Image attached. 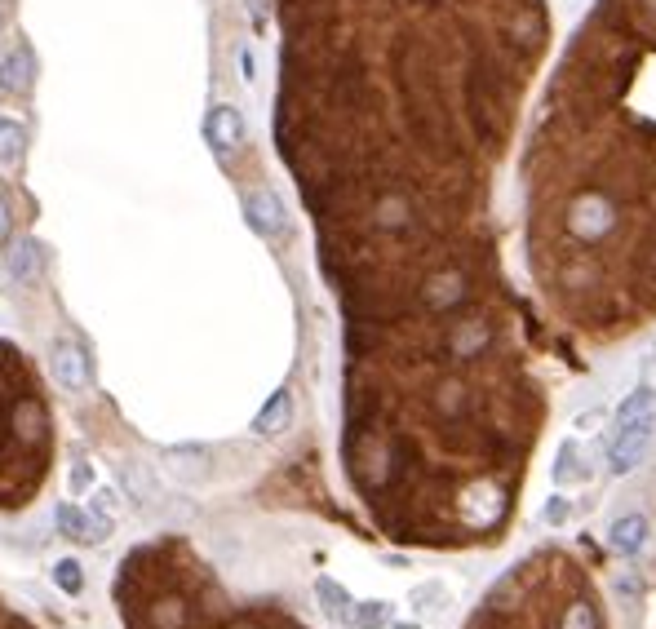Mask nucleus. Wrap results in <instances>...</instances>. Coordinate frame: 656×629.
Instances as JSON below:
<instances>
[{
    "label": "nucleus",
    "mask_w": 656,
    "mask_h": 629,
    "mask_svg": "<svg viewBox=\"0 0 656 629\" xmlns=\"http://www.w3.org/2000/svg\"><path fill=\"white\" fill-rule=\"evenodd\" d=\"M0 629H45V625H36L23 607H14V598L0 590Z\"/></svg>",
    "instance_id": "nucleus-13"
},
{
    "label": "nucleus",
    "mask_w": 656,
    "mask_h": 629,
    "mask_svg": "<svg viewBox=\"0 0 656 629\" xmlns=\"http://www.w3.org/2000/svg\"><path fill=\"white\" fill-rule=\"evenodd\" d=\"M656 435V386L639 381L630 395L612 412V435H608V470L612 474H630L648 457Z\"/></svg>",
    "instance_id": "nucleus-4"
},
{
    "label": "nucleus",
    "mask_w": 656,
    "mask_h": 629,
    "mask_svg": "<svg viewBox=\"0 0 656 629\" xmlns=\"http://www.w3.org/2000/svg\"><path fill=\"white\" fill-rule=\"evenodd\" d=\"M399 629H417V625H399Z\"/></svg>",
    "instance_id": "nucleus-21"
},
{
    "label": "nucleus",
    "mask_w": 656,
    "mask_h": 629,
    "mask_svg": "<svg viewBox=\"0 0 656 629\" xmlns=\"http://www.w3.org/2000/svg\"><path fill=\"white\" fill-rule=\"evenodd\" d=\"M32 257H36L32 244H14V253H9V262H14V271H18V275H27V271H32Z\"/></svg>",
    "instance_id": "nucleus-17"
},
{
    "label": "nucleus",
    "mask_w": 656,
    "mask_h": 629,
    "mask_svg": "<svg viewBox=\"0 0 656 629\" xmlns=\"http://www.w3.org/2000/svg\"><path fill=\"white\" fill-rule=\"evenodd\" d=\"M58 377L67 381V386H80V381H85V359L76 355V350H58Z\"/></svg>",
    "instance_id": "nucleus-14"
},
{
    "label": "nucleus",
    "mask_w": 656,
    "mask_h": 629,
    "mask_svg": "<svg viewBox=\"0 0 656 629\" xmlns=\"http://www.w3.org/2000/svg\"><path fill=\"white\" fill-rule=\"evenodd\" d=\"M32 89H36V54L27 40H14V45L0 54V94L27 98Z\"/></svg>",
    "instance_id": "nucleus-5"
},
{
    "label": "nucleus",
    "mask_w": 656,
    "mask_h": 629,
    "mask_svg": "<svg viewBox=\"0 0 656 629\" xmlns=\"http://www.w3.org/2000/svg\"><path fill=\"white\" fill-rule=\"evenodd\" d=\"M320 598H324V603H328V612H351V598H346V590H342V585H333V581H320Z\"/></svg>",
    "instance_id": "nucleus-16"
},
{
    "label": "nucleus",
    "mask_w": 656,
    "mask_h": 629,
    "mask_svg": "<svg viewBox=\"0 0 656 629\" xmlns=\"http://www.w3.org/2000/svg\"><path fill=\"white\" fill-rule=\"evenodd\" d=\"M27 156V129L14 116H0V164H23Z\"/></svg>",
    "instance_id": "nucleus-10"
},
{
    "label": "nucleus",
    "mask_w": 656,
    "mask_h": 629,
    "mask_svg": "<svg viewBox=\"0 0 656 629\" xmlns=\"http://www.w3.org/2000/svg\"><path fill=\"white\" fill-rule=\"evenodd\" d=\"M54 470V412L32 359L0 342V510H27Z\"/></svg>",
    "instance_id": "nucleus-3"
},
{
    "label": "nucleus",
    "mask_w": 656,
    "mask_h": 629,
    "mask_svg": "<svg viewBox=\"0 0 656 629\" xmlns=\"http://www.w3.org/2000/svg\"><path fill=\"white\" fill-rule=\"evenodd\" d=\"M594 479V457L590 448H581V439H563L555 452V483L559 488H572V483Z\"/></svg>",
    "instance_id": "nucleus-8"
},
{
    "label": "nucleus",
    "mask_w": 656,
    "mask_h": 629,
    "mask_svg": "<svg viewBox=\"0 0 656 629\" xmlns=\"http://www.w3.org/2000/svg\"><path fill=\"white\" fill-rule=\"evenodd\" d=\"M346 625H355V629H382V625H391V603H351Z\"/></svg>",
    "instance_id": "nucleus-11"
},
{
    "label": "nucleus",
    "mask_w": 656,
    "mask_h": 629,
    "mask_svg": "<svg viewBox=\"0 0 656 629\" xmlns=\"http://www.w3.org/2000/svg\"><path fill=\"white\" fill-rule=\"evenodd\" d=\"M244 218H249V226L258 235H266V240H275V235L289 231V213H284V200L275 195L271 187H258L244 195Z\"/></svg>",
    "instance_id": "nucleus-6"
},
{
    "label": "nucleus",
    "mask_w": 656,
    "mask_h": 629,
    "mask_svg": "<svg viewBox=\"0 0 656 629\" xmlns=\"http://www.w3.org/2000/svg\"><path fill=\"white\" fill-rule=\"evenodd\" d=\"M461 629H612L590 563L546 545L515 563Z\"/></svg>",
    "instance_id": "nucleus-2"
},
{
    "label": "nucleus",
    "mask_w": 656,
    "mask_h": 629,
    "mask_svg": "<svg viewBox=\"0 0 656 629\" xmlns=\"http://www.w3.org/2000/svg\"><path fill=\"white\" fill-rule=\"evenodd\" d=\"M204 138H209V147L218 151V156L240 151L244 147V116H240V107L218 102V107L209 111V120H204Z\"/></svg>",
    "instance_id": "nucleus-7"
},
{
    "label": "nucleus",
    "mask_w": 656,
    "mask_h": 629,
    "mask_svg": "<svg viewBox=\"0 0 656 629\" xmlns=\"http://www.w3.org/2000/svg\"><path fill=\"white\" fill-rule=\"evenodd\" d=\"M240 71H244V80H253V54H249V49L240 54Z\"/></svg>",
    "instance_id": "nucleus-20"
},
{
    "label": "nucleus",
    "mask_w": 656,
    "mask_h": 629,
    "mask_svg": "<svg viewBox=\"0 0 656 629\" xmlns=\"http://www.w3.org/2000/svg\"><path fill=\"white\" fill-rule=\"evenodd\" d=\"M608 541L617 554H639L643 541H648V519H643V514H621L608 528Z\"/></svg>",
    "instance_id": "nucleus-9"
},
{
    "label": "nucleus",
    "mask_w": 656,
    "mask_h": 629,
    "mask_svg": "<svg viewBox=\"0 0 656 629\" xmlns=\"http://www.w3.org/2000/svg\"><path fill=\"white\" fill-rule=\"evenodd\" d=\"M289 412H293V404H289V395H275L271 404H266L262 412H258V421H253V430H262V435H275V430H284L289 426Z\"/></svg>",
    "instance_id": "nucleus-12"
},
{
    "label": "nucleus",
    "mask_w": 656,
    "mask_h": 629,
    "mask_svg": "<svg viewBox=\"0 0 656 629\" xmlns=\"http://www.w3.org/2000/svg\"><path fill=\"white\" fill-rule=\"evenodd\" d=\"M541 519H546L550 528H563V523L572 519V501L563 497V492H555V497H550L546 505H541Z\"/></svg>",
    "instance_id": "nucleus-15"
},
{
    "label": "nucleus",
    "mask_w": 656,
    "mask_h": 629,
    "mask_svg": "<svg viewBox=\"0 0 656 629\" xmlns=\"http://www.w3.org/2000/svg\"><path fill=\"white\" fill-rule=\"evenodd\" d=\"M111 598L120 629H315L275 598L235 594L187 536L133 545Z\"/></svg>",
    "instance_id": "nucleus-1"
},
{
    "label": "nucleus",
    "mask_w": 656,
    "mask_h": 629,
    "mask_svg": "<svg viewBox=\"0 0 656 629\" xmlns=\"http://www.w3.org/2000/svg\"><path fill=\"white\" fill-rule=\"evenodd\" d=\"M249 14H253V27H266V14H271V0H249Z\"/></svg>",
    "instance_id": "nucleus-18"
},
{
    "label": "nucleus",
    "mask_w": 656,
    "mask_h": 629,
    "mask_svg": "<svg viewBox=\"0 0 656 629\" xmlns=\"http://www.w3.org/2000/svg\"><path fill=\"white\" fill-rule=\"evenodd\" d=\"M9 235H14V222H9V209L0 200V244H9Z\"/></svg>",
    "instance_id": "nucleus-19"
}]
</instances>
